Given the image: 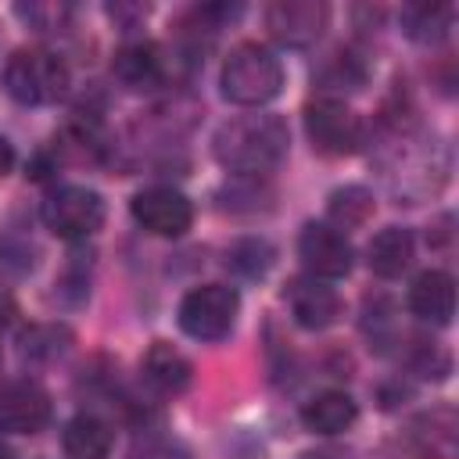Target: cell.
I'll use <instances>...</instances> for the list:
<instances>
[{"mask_svg": "<svg viewBox=\"0 0 459 459\" xmlns=\"http://www.w3.org/2000/svg\"><path fill=\"white\" fill-rule=\"evenodd\" d=\"M290 133L276 115H240L215 129L212 154L222 169L237 176H262L287 158Z\"/></svg>", "mask_w": 459, "mask_h": 459, "instance_id": "1", "label": "cell"}, {"mask_svg": "<svg viewBox=\"0 0 459 459\" xmlns=\"http://www.w3.org/2000/svg\"><path fill=\"white\" fill-rule=\"evenodd\" d=\"M219 86H222L226 100H233L240 108H262L280 93L283 65L265 43L247 39V43H237L230 50V57L222 61Z\"/></svg>", "mask_w": 459, "mask_h": 459, "instance_id": "2", "label": "cell"}, {"mask_svg": "<svg viewBox=\"0 0 459 459\" xmlns=\"http://www.w3.org/2000/svg\"><path fill=\"white\" fill-rule=\"evenodd\" d=\"M4 90L11 100L25 104V108H39V104H54L68 93V65L61 54L47 50V47H22L7 57L4 65Z\"/></svg>", "mask_w": 459, "mask_h": 459, "instance_id": "3", "label": "cell"}, {"mask_svg": "<svg viewBox=\"0 0 459 459\" xmlns=\"http://www.w3.org/2000/svg\"><path fill=\"white\" fill-rule=\"evenodd\" d=\"M305 133H308V143L326 158L355 154L366 143L362 118L341 97H326V93L305 104Z\"/></svg>", "mask_w": 459, "mask_h": 459, "instance_id": "4", "label": "cell"}, {"mask_svg": "<svg viewBox=\"0 0 459 459\" xmlns=\"http://www.w3.org/2000/svg\"><path fill=\"white\" fill-rule=\"evenodd\" d=\"M240 312V294L226 283H201L179 301V330L194 341H222Z\"/></svg>", "mask_w": 459, "mask_h": 459, "instance_id": "5", "label": "cell"}, {"mask_svg": "<svg viewBox=\"0 0 459 459\" xmlns=\"http://www.w3.org/2000/svg\"><path fill=\"white\" fill-rule=\"evenodd\" d=\"M47 230H54L57 237L65 240H86L93 237L100 226H104V197L90 186H79V183H65V186H54L47 197H43V208H39Z\"/></svg>", "mask_w": 459, "mask_h": 459, "instance_id": "6", "label": "cell"}, {"mask_svg": "<svg viewBox=\"0 0 459 459\" xmlns=\"http://www.w3.org/2000/svg\"><path fill=\"white\" fill-rule=\"evenodd\" d=\"M133 219L154 237H183L194 222V204L176 186H143L129 201Z\"/></svg>", "mask_w": 459, "mask_h": 459, "instance_id": "7", "label": "cell"}, {"mask_svg": "<svg viewBox=\"0 0 459 459\" xmlns=\"http://www.w3.org/2000/svg\"><path fill=\"white\" fill-rule=\"evenodd\" d=\"M330 22L323 0H276L265 7V29L280 47H312Z\"/></svg>", "mask_w": 459, "mask_h": 459, "instance_id": "8", "label": "cell"}, {"mask_svg": "<svg viewBox=\"0 0 459 459\" xmlns=\"http://www.w3.org/2000/svg\"><path fill=\"white\" fill-rule=\"evenodd\" d=\"M298 255L308 269V276L316 280H341L351 273V244L341 230H333L330 222H308L298 237Z\"/></svg>", "mask_w": 459, "mask_h": 459, "instance_id": "9", "label": "cell"}, {"mask_svg": "<svg viewBox=\"0 0 459 459\" xmlns=\"http://www.w3.org/2000/svg\"><path fill=\"white\" fill-rule=\"evenodd\" d=\"M405 448L416 459H455L459 455V412L434 405L405 423Z\"/></svg>", "mask_w": 459, "mask_h": 459, "instance_id": "10", "label": "cell"}, {"mask_svg": "<svg viewBox=\"0 0 459 459\" xmlns=\"http://www.w3.org/2000/svg\"><path fill=\"white\" fill-rule=\"evenodd\" d=\"M50 423V394L36 380L0 384V430L36 434Z\"/></svg>", "mask_w": 459, "mask_h": 459, "instance_id": "11", "label": "cell"}, {"mask_svg": "<svg viewBox=\"0 0 459 459\" xmlns=\"http://www.w3.org/2000/svg\"><path fill=\"white\" fill-rule=\"evenodd\" d=\"M169 54L158 47V43H147V39H136V43H126L115 61H111V75L133 90V93H143V90H158L165 79H169Z\"/></svg>", "mask_w": 459, "mask_h": 459, "instance_id": "12", "label": "cell"}, {"mask_svg": "<svg viewBox=\"0 0 459 459\" xmlns=\"http://www.w3.org/2000/svg\"><path fill=\"white\" fill-rule=\"evenodd\" d=\"M287 301H290L294 323L305 326V330H326V326H333L337 316H341V298H337V290H333L326 280H316V276H298V280H290Z\"/></svg>", "mask_w": 459, "mask_h": 459, "instance_id": "13", "label": "cell"}, {"mask_svg": "<svg viewBox=\"0 0 459 459\" xmlns=\"http://www.w3.org/2000/svg\"><path fill=\"white\" fill-rule=\"evenodd\" d=\"M409 308L423 323L445 326L455 312V280L445 269H423L409 287Z\"/></svg>", "mask_w": 459, "mask_h": 459, "instance_id": "14", "label": "cell"}, {"mask_svg": "<svg viewBox=\"0 0 459 459\" xmlns=\"http://www.w3.org/2000/svg\"><path fill=\"white\" fill-rule=\"evenodd\" d=\"M140 369H143V380H147L154 391H161V394H179V391H186V387H190V377H194L190 359H186L179 348H172L169 341H154V344L147 348Z\"/></svg>", "mask_w": 459, "mask_h": 459, "instance_id": "15", "label": "cell"}, {"mask_svg": "<svg viewBox=\"0 0 459 459\" xmlns=\"http://www.w3.org/2000/svg\"><path fill=\"white\" fill-rule=\"evenodd\" d=\"M412 251H416V244H412V233L405 226H384L366 247V265L377 276L394 280L412 265Z\"/></svg>", "mask_w": 459, "mask_h": 459, "instance_id": "16", "label": "cell"}, {"mask_svg": "<svg viewBox=\"0 0 459 459\" xmlns=\"http://www.w3.org/2000/svg\"><path fill=\"white\" fill-rule=\"evenodd\" d=\"M359 420V405L344 391H323L301 405V423L312 434H341Z\"/></svg>", "mask_w": 459, "mask_h": 459, "instance_id": "17", "label": "cell"}, {"mask_svg": "<svg viewBox=\"0 0 459 459\" xmlns=\"http://www.w3.org/2000/svg\"><path fill=\"white\" fill-rule=\"evenodd\" d=\"M61 445L68 452V459H108L111 452V427L93 416V412H79L65 423Z\"/></svg>", "mask_w": 459, "mask_h": 459, "instance_id": "18", "label": "cell"}, {"mask_svg": "<svg viewBox=\"0 0 459 459\" xmlns=\"http://www.w3.org/2000/svg\"><path fill=\"white\" fill-rule=\"evenodd\" d=\"M452 18H455V7L452 4L420 0V4L402 7V32L409 39L423 43V47H434V43H441L452 32Z\"/></svg>", "mask_w": 459, "mask_h": 459, "instance_id": "19", "label": "cell"}, {"mask_svg": "<svg viewBox=\"0 0 459 459\" xmlns=\"http://www.w3.org/2000/svg\"><path fill=\"white\" fill-rule=\"evenodd\" d=\"M366 75H369V68L355 47H337L319 68L323 90H359L366 82Z\"/></svg>", "mask_w": 459, "mask_h": 459, "instance_id": "20", "label": "cell"}, {"mask_svg": "<svg viewBox=\"0 0 459 459\" xmlns=\"http://www.w3.org/2000/svg\"><path fill=\"white\" fill-rule=\"evenodd\" d=\"M273 258H276V251H273L269 240H262V237H244V240L230 244V251H226V269L237 273L240 280H258V276H265V273L273 269Z\"/></svg>", "mask_w": 459, "mask_h": 459, "instance_id": "21", "label": "cell"}, {"mask_svg": "<svg viewBox=\"0 0 459 459\" xmlns=\"http://www.w3.org/2000/svg\"><path fill=\"white\" fill-rule=\"evenodd\" d=\"M326 212H330L333 230H355V226H362L373 215V194L366 186H359V183L341 186V190L330 194Z\"/></svg>", "mask_w": 459, "mask_h": 459, "instance_id": "22", "label": "cell"}, {"mask_svg": "<svg viewBox=\"0 0 459 459\" xmlns=\"http://www.w3.org/2000/svg\"><path fill=\"white\" fill-rule=\"evenodd\" d=\"M68 341H72V333L65 326L39 323V326H29L22 333V355L32 359V362H50V359H57L68 348Z\"/></svg>", "mask_w": 459, "mask_h": 459, "instance_id": "23", "label": "cell"}, {"mask_svg": "<svg viewBox=\"0 0 459 459\" xmlns=\"http://www.w3.org/2000/svg\"><path fill=\"white\" fill-rule=\"evenodd\" d=\"M269 190L262 186L258 176H237L226 190H222V208L230 212H258V208H269Z\"/></svg>", "mask_w": 459, "mask_h": 459, "instance_id": "24", "label": "cell"}, {"mask_svg": "<svg viewBox=\"0 0 459 459\" xmlns=\"http://www.w3.org/2000/svg\"><path fill=\"white\" fill-rule=\"evenodd\" d=\"M18 18L36 25L39 32H61V29H68L72 7H65V4H29V7H18Z\"/></svg>", "mask_w": 459, "mask_h": 459, "instance_id": "25", "label": "cell"}, {"mask_svg": "<svg viewBox=\"0 0 459 459\" xmlns=\"http://www.w3.org/2000/svg\"><path fill=\"white\" fill-rule=\"evenodd\" d=\"M129 459H190V455L183 445H176L169 437H147L129 452Z\"/></svg>", "mask_w": 459, "mask_h": 459, "instance_id": "26", "label": "cell"}, {"mask_svg": "<svg viewBox=\"0 0 459 459\" xmlns=\"http://www.w3.org/2000/svg\"><path fill=\"white\" fill-rule=\"evenodd\" d=\"M14 316H18L14 298H11L7 290H0V330H4V326H11V323H14Z\"/></svg>", "mask_w": 459, "mask_h": 459, "instance_id": "27", "label": "cell"}, {"mask_svg": "<svg viewBox=\"0 0 459 459\" xmlns=\"http://www.w3.org/2000/svg\"><path fill=\"white\" fill-rule=\"evenodd\" d=\"M11 165H14V147L0 136V176H7V172H11Z\"/></svg>", "mask_w": 459, "mask_h": 459, "instance_id": "28", "label": "cell"}, {"mask_svg": "<svg viewBox=\"0 0 459 459\" xmlns=\"http://www.w3.org/2000/svg\"><path fill=\"white\" fill-rule=\"evenodd\" d=\"M0 459H11V448H7V441H0Z\"/></svg>", "mask_w": 459, "mask_h": 459, "instance_id": "29", "label": "cell"}, {"mask_svg": "<svg viewBox=\"0 0 459 459\" xmlns=\"http://www.w3.org/2000/svg\"><path fill=\"white\" fill-rule=\"evenodd\" d=\"M301 459H330V455H301Z\"/></svg>", "mask_w": 459, "mask_h": 459, "instance_id": "30", "label": "cell"}]
</instances>
